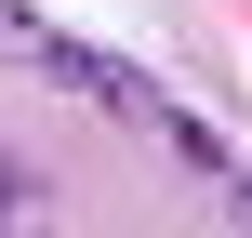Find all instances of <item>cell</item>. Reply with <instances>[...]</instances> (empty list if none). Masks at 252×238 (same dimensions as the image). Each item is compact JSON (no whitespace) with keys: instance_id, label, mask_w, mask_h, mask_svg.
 Returning a JSON list of instances; mask_svg holds the SVG:
<instances>
[{"instance_id":"obj_2","label":"cell","mask_w":252,"mask_h":238,"mask_svg":"<svg viewBox=\"0 0 252 238\" xmlns=\"http://www.w3.org/2000/svg\"><path fill=\"white\" fill-rule=\"evenodd\" d=\"M226 212H239V225H252V172H226Z\"/></svg>"},{"instance_id":"obj_1","label":"cell","mask_w":252,"mask_h":238,"mask_svg":"<svg viewBox=\"0 0 252 238\" xmlns=\"http://www.w3.org/2000/svg\"><path fill=\"white\" fill-rule=\"evenodd\" d=\"M146 132H159V146H173V159H186V172H213V185H226V172H239V146H226V132H213V119H186V106H159V119H146Z\"/></svg>"}]
</instances>
